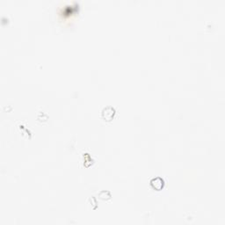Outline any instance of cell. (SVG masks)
Wrapping results in <instances>:
<instances>
[{
    "label": "cell",
    "instance_id": "6da1fadb",
    "mask_svg": "<svg viewBox=\"0 0 225 225\" xmlns=\"http://www.w3.org/2000/svg\"><path fill=\"white\" fill-rule=\"evenodd\" d=\"M108 110H109V107L105 108V109L103 110V112H107V115H103V118H104L106 121H111L112 119V117H113V114H114V109H113V108L110 107V111H108Z\"/></svg>",
    "mask_w": 225,
    "mask_h": 225
}]
</instances>
